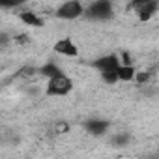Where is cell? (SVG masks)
<instances>
[{
	"mask_svg": "<svg viewBox=\"0 0 159 159\" xmlns=\"http://www.w3.org/2000/svg\"><path fill=\"white\" fill-rule=\"evenodd\" d=\"M135 73H137V69H135V66H133V64H129V66L120 64V67L116 69L118 83H131L133 79H135Z\"/></svg>",
	"mask_w": 159,
	"mask_h": 159,
	"instance_id": "10",
	"label": "cell"
},
{
	"mask_svg": "<svg viewBox=\"0 0 159 159\" xmlns=\"http://www.w3.org/2000/svg\"><path fill=\"white\" fill-rule=\"evenodd\" d=\"M120 56L116 54V52H111V54H105V56H99V58H96L94 62H92V67L94 69H98L99 71V75L101 73H111V71H116L118 67H120Z\"/></svg>",
	"mask_w": 159,
	"mask_h": 159,
	"instance_id": "5",
	"label": "cell"
},
{
	"mask_svg": "<svg viewBox=\"0 0 159 159\" xmlns=\"http://www.w3.org/2000/svg\"><path fill=\"white\" fill-rule=\"evenodd\" d=\"M150 71H137L135 73V79H133V81L135 83H139V84H142V83H148L150 81Z\"/></svg>",
	"mask_w": 159,
	"mask_h": 159,
	"instance_id": "13",
	"label": "cell"
},
{
	"mask_svg": "<svg viewBox=\"0 0 159 159\" xmlns=\"http://www.w3.org/2000/svg\"><path fill=\"white\" fill-rule=\"evenodd\" d=\"M129 8L139 15L140 21H150L159 10V2L157 0H137V2H133Z\"/></svg>",
	"mask_w": 159,
	"mask_h": 159,
	"instance_id": "4",
	"label": "cell"
},
{
	"mask_svg": "<svg viewBox=\"0 0 159 159\" xmlns=\"http://www.w3.org/2000/svg\"><path fill=\"white\" fill-rule=\"evenodd\" d=\"M54 129H56V131H58V133H66V131H67V129H69V125H67V124H66V122H60V124H58V125H56V127H54Z\"/></svg>",
	"mask_w": 159,
	"mask_h": 159,
	"instance_id": "15",
	"label": "cell"
},
{
	"mask_svg": "<svg viewBox=\"0 0 159 159\" xmlns=\"http://www.w3.org/2000/svg\"><path fill=\"white\" fill-rule=\"evenodd\" d=\"M10 41H11V38H10L8 32H0V51L6 49V47L10 45Z\"/></svg>",
	"mask_w": 159,
	"mask_h": 159,
	"instance_id": "14",
	"label": "cell"
},
{
	"mask_svg": "<svg viewBox=\"0 0 159 159\" xmlns=\"http://www.w3.org/2000/svg\"><path fill=\"white\" fill-rule=\"evenodd\" d=\"M26 26H32V28H41L43 25H45V21L38 15V13H34V11H30V10H25V11H21L19 15H17Z\"/></svg>",
	"mask_w": 159,
	"mask_h": 159,
	"instance_id": "8",
	"label": "cell"
},
{
	"mask_svg": "<svg viewBox=\"0 0 159 159\" xmlns=\"http://www.w3.org/2000/svg\"><path fill=\"white\" fill-rule=\"evenodd\" d=\"M131 142V135L129 133H116L114 137H112V144L116 146V148H124V146H127Z\"/></svg>",
	"mask_w": 159,
	"mask_h": 159,
	"instance_id": "11",
	"label": "cell"
},
{
	"mask_svg": "<svg viewBox=\"0 0 159 159\" xmlns=\"http://www.w3.org/2000/svg\"><path fill=\"white\" fill-rule=\"evenodd\" d=\"M84 129L92 137H103L111 129V122L103 120V118H90V120L84 122Z\"/></svg>",
	"mask_w": 159,
	"mask_h": 159,
	"instance_id": "7",
	"label": "cell"
},
{
	"mask_svg": "<svg viewBox=\"0 0 159 159\" xmlns=\"http://www.w3.org/2000/svg\"><path fill=\"white\" fill-rule=\"evenodd\" d=\"M62 73H64L62 67L58 64H54V62H45L43 66L38 67V75L39 77H45L47 81H49V79H52V77H56V75H62Z\"/></svg>",
	"mask_w": 159,
	"mask_h": 159,
	"instance_id": "9",
	"label": "cell"
},
{
	"mask_svg": "<svg viewBox=\"0 0 159 159\" xmlns=\"http://www.w3.org/2000/svg\"><path fill=\"white\" fill-rule=\"evenodd\" d=\"M83 17H86L88 21H96V23L111 21L114 17V6L109 0H94L88 6H84Z\"/></svg>",
	"mask_w": 159,
	"mask_h": 159,
	"instance_id": "1",
	"label": "cell"
},
{
	"mask_svg": "<svg viewBox=\"0 0 159 159\" xmlns=\"http://www.w3.org/2000/svg\"><path fill=\"white\" fill-rule=\"evenodd\" d=\"M71 90H73V81H71V77H67L66 73L49 79L47 84H45V94L51 96V98H64Z\"/></svg>",
	"mask_w": 159,
	"mask_h": 159,
	"instance_id": "2",
	"label": "cell"
},
{
	"mask_svg": "<svg viewBox=\"0 0 159 159\" xmlns=\"http://www.w3.org/2000/svg\"><path fill=\"white\" fill-rule=\"evenodd\" d=\"M83 13H84V4L79 2V0H67V2H62L54 10V17L62 19V21H75L79 17H83Z\"/></svg>",
	"mask_w": 159,
	"mask_h": 159,
	"instance_id": "3",
	"label": "cell"
},
{
	"mask_svg": "<svg viewBox=\"0 0 159 159\" xmlns=\"http://www.w3.org/2000/svg\"><path fill=\"white\" fill-rule=\"evenodd\" d=\"M52 51L60 56H67V58H77L79 56V47L71 38H62L58 41H54Z\"/></svg>",
	"mask_w": 159,
	"mask_h": 159,
	"instance_id": "6",
	"label": "cell"
},
{
	"mask_svg": "<svg viewBox=\"0 0 159 159\" xmlns=\"http://www.w3.org/2000/svg\"><path fill=\"white\" fill-rule=\"evenodd\" d=\"M101 81H103V83H107V84H116V83H118L116 71H111V73H101Z\"/></svg>",
	"mask_w": 159,
	"mask_h": 159,
	"instance_id": "12",
	"label": "cell"
}]
</instances>
